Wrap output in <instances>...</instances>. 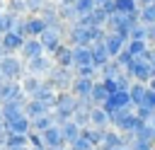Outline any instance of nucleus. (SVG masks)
I'll use <instances>...</instances> for the list:
<instances>
[{
	"instance_id": "47",
	"label": "nucleus",
	"mask_w": 155,
	"mask_h": 150,
	"mask_svg": "<svg viewBox=\"0 0 155 150\" xmlns=\"http://www.w3.org/2000/svg\"><path fill=\"white\" fill-rule=\"evenodd\" d=\"M131 58H133V56H131V53H128L126 48H124V51H119V56H116V60L121 63V68H126V65L131 63Z\"/></svg>"
},
{
	"instance_id": "35",
	"label": "nucleus",
	"mask_w": 155,
	"mask_h": 150,
	"mask_svg": "<svg viewBox=\"0 0 155 150\" xmlns=\"http://www.w3.org/2000/svg\"><path fill=\"white\" fill-rule=\"evenodd\" d=\"M51 116H53V123H65V121H70L73 119V111H68V109H61V106H51Z\"/></svg>"
},
{
	"instance_id": "36",
	"label": "nucleus",
	"mask_w": 155,
	"mask_h": 150,
	"mask_svg": "<svg viewBox=\"0 0 155 150\" xmlns=\"http://www.w3.org/2000/svg\"><path fill=\"white\" fill-rule=\"evenodd\" d=\"M73 121H75L80 128L90 126V109H85V106H78V109L73 111Z\"/></svg>"
},
{
	"instance_id": "27",
	"label": "nucleus",
	"mask_w": 155,
	"mask_h": 150,
	"mask_svg": "<svg viewBox=\"0 0 155 150\" xmlns=\"http://www.w3.org/2000/svg\"><path fill=\"white\" fill-rule=\"evenodd\" d=\"M58 15L65 24H73L78 22V10H75V2H58Z\"/></svg>"
},
{
	"instance_id": "22",
	"label": "nucleus",
	"mask_w": 155,
	"mask_h": 150,
	"mask_svg": "<svg viewBox=\"0 0 155 150\" xmlns=\"http://www.w3.org/2000/svg\"><path fill=\"white\" fill-rule=\"evenodd\" d=\"M90 48H92V63L97 65V68H102L111 56H109V51H107V46H104V41H97V44H90Z\"/></svg>"
},
{
	"instance_id": "3",
	"label": "nucleus",
	"mask_w": 155,
	"mask_h": 150,
	"mask_svg": "<svg viewBox=\"0 0 155 150\" xmlns=\"http://www.w3.org/2000/svg\"><path fill=\"white\" fill-rule=\"evenodd\" d=\"M65 41L70 46H90L92 39H90V27H82L80 22H73L68 24L65 29Z\"/></svg>"
},
{
	"instance_id": "49",
	"label": "nucleus",
	"mask_w": 155,
	"mask_h": 150,
	"mask_svg": "<svg viewBox=\"0 0 155 150\" xmlns=\"http://www.w3.org/2000/svg\"><path fill=\"white\" fill-rule=\"evenodd\" d=\"M136 2H138V7H140V5H148V2H153V0H136Z\"/></svg>"
},
{
	"instance_id": "13",
	"label": "nucleus",
	"mask_w": 155,
	"mask_h": 150,
	"mask_svg": "<svg viewBox=\"0 0 155 150\" xmlns=\"http://www.w3.org/2000/svg\"><path fill=\"white\" fill-rule=\"evenodd\" d=\"M5 128H7L10 133H29V131H31V119L22 111V114L7 119V121H5Z\"/></svg>"
},
{
	"instance_id": "55",
	"label": "nucleus",
	"mask_w": 155,
	"mask_h": 150,
	"mask_svg": "<svg viewBox=\"0 0 155 150\" xmlns=\"http://www.w3.org/2000/svg\"><path fill=\"white\" fill-rule=\"evenodd\" d=\"M2 123H5V121H2V111H0V126H2Z\"/></svg>"
},
{
	"instance_id": "14",
	"label": "nucleus",
	"mask_w": 155,
	"mask_h": 150,
	"mask_svg": "<svg viewBox=\"0 0 155 150\" xmlns=\"http://www.w3.org/2000/svg\"><path fill=\"white\" fill-rule=\"evenodd\" d=\"M94 80H97V77H80V75H75L73 82H70V92H73L75 97H90Z\"/></svg>"
},
{
	"instance_id": "26",
	"label": "nucleus",
	"mask_w": 155,
	"mask_h": 150,
	"mask_svg": "<svg viewBox=\"0 0 155 150\" xmlns=\"http://www.w3.org/2000/svg\"><path fill=\"white\" fill-rule=\"evenodd\" d=\"M104 133H107V128H99V126H85V128H82V135H85L94 148H99V145H102Z\"/></svg>"
},
{
	"instance_id": "54",
	"label": "nucleus",
	"mask_w": 155,
	"mask_h": 150,
	"mask_svg": "<svg viewBox=\"0 0 155 150\" xmlns=\"http://www.w3.org/2000/svg\"><path fill=\"white\" fill-rule=\"evenodd\" d=\"M148 44H150V46H153V48H155V39H153V41H148Z\"/></svg>"
},
{
	"instance_id": "5",
	"label": "nucleus",
	"mask_w": 155,
	"mask_h": 150,
	"mask_svg": "<svg viewBox=\"0 0 155 150\" xmlns=\"http://www.w3.org/2000/svg\"><path fill=\"white\" fill-rule=\"evenodd\" d=\"M68 29V27H65ZM65 29H58V27H46L41 34H39V41H41V46H44V51L46 53H51L61 41H65Z\"/></svg>"
},
{
	"instance_id": "51",
	"label": "nucleus",
	"mask_w": 155,
	"mask_h": 150,
	"mask_svg": "<svg viewBox=\"0 0 155 150\" xmlns=\"http://www.w3.org/2000/svg\"><path fill=\"white\" fill-rule=\"evenodd\" d=\"M153 131H150V138H153V143H155V126H150Z\"/></svg>"
},
{
	"instance_id": "16",
	"label": "nucleus",
	"mask_w": 155,
	"mask_h": 150,
	"mask_svg": "<svg viewBox=\"0 0 155 150\" xmlns=\"http://www.w3.org/2000/svg\"><path fill=\"white\" fill-rule=\"evenodd\" d=\"M48 111H51V104H46V102L36 99V97H29V99L24 102V114H27L29 119H36V116L48 114Z\"/></svg>"
},
{
	"instance_id": "19",
	"label": "nucleus",
	"mask_w": 155,
	"mask_h": 150,
	"mask_svg": "<svg viewBox=\"0 0 155 150\" xmlns=\"http://www.w3.org/2000/svg\"><path fill=\"white\" fill-rule=\"evenodd\" d=\"M53 106L75 111V106H78V97H75L70 90H58V92H56V99H53Z\"/></svg>"
},
{
	"instance_id": "52",
	"label": "nucleus",
	"mask_w": 155,
	"mask_h": 150,
	"mask_svg": "<svg viewBox=\"0 0 155 150\" xmlns=\"http://www.w3.org/2000/svg\"><path fill=\"white\" fill-rule=\"evenodd\" d=\"M0 10H5V0H0Z\"/></svg>"
},
{
	"instance_id": "7",
	"label": "nucleus",
	"mask_w": 155,
	"mask_h": 150,
	"mask_svg": "<svg viewBox=\"0 0 155 150\" xmlns=\"http://www.w3.org/2000/svg\"><path fill=\"white\" fill-rule=\"evenodd\" d=\"M39 15H41V19L46 22V27H58V29H65V27H68V24L61 19V15H58V2H56V0H46L44 7L39 10Z\"/></svg>"
},
{
	"instance_id": "38",
	"label": "nucleus",
	"mask_w": 155,
	"mask_h": 150,
	"mask_svg": "<svg viewBox=\"0 0 155 150\" xmlns=\"http://www.w3.org/2000/svg\"><path fill=\"white\" fill-rule=\"evenodd\" d=\"M68 148H70V150H94V145L82 135V131H80V135H78L75 140H70V143H68Z\"/></svg>"
},
{
	"instance_id": "28",
	"label": "nucleus",
	"mask_w": 155,
	"mask_h": 150,
	"mask_svg": "<svg viewBox=\"0 0 155 150\" xmlns=\"http://www.w3.org/2000/svg\"><path fill=\"white\" fill-rule=\"evenodd\" d=\"M90 97H92V102H94V104H104V102H107V97H109V90H107V85H104L102 80H94Z\"/></svg>"
},
{
	"instance_id": "33",
	"label": "nucleus",
	"mask_w": 155,
	"mask_h": 150,
	"mask_svg": "<svg viewBox=\"0 0 155 150\" xmlns=\"http://www.w3.org/2000/svg\"><path fill=\"white\" fill-rule=\"evenodd\" d=\"M111 2H114V12H121V15H131L138 10L136 0H111Z\"/></svg>"
},
{
	"instance_id": "29",
	"label": "nucleus",
	"mask_w": 155,
	"mask_h": 150,
	"mask_svg": "<svg viewBox=\"0 0 155 150\" xmlns=\"http://www.w3.org/2000/svg\"><path fill=\"white\" fill-rule=\"evenodd\" d=\"M148 46H150V44H148L145 39H128V41H126V51H128L131 56H143Z\"/></svg>"
},
{
	"instance_id": "24",
	"label": "nucleus",
	"mask_w": 155,
	"mask_h": 150,
	"mask_svg": "<svg viewBox=\"0 0 155 150\" xmlns=\"http://www.w3.org/2000/svg\"><path fill=\"white\" fill-rule=\"evenodd\" d=\"M41 80L44 77H39V75H34V73H24V77L19 80V85H22V90L27 92V97H31L36 90H39V85H41Z\"/></svg>"
},
{
	"instance_id": "11",
	"label": "nucleus",
	"mask_w": 155,
	"mask_h": 150,
	"mask_svg": "<svg viewBox=\"0 0 155 150\" xmlns=\"http://www.w3.org/2000/svg\"><path fill=\"white\" fill-rule=\"evenodd\" d=\"M41 138H44L46 148H65V145H68V143H65V138H63V131H61V126H58V123H51L46 131H41Z\"/></svg>"
},
{
	"instance_id": "41",
	"label": "nucleus",
	"mask_w": 155,
	"mask_h": 150,
	"mask_svg": "<svg viewBox=\"0 0 155 150\" xmlns=\"http://www.w3.org/2000/svg\"><path fill=\"white\" fill-rule=\"evenodd\" d=\"M133 111H136V116H138L140 121H150V116L155 114V109H150V106H145V104H138V106H133Z\"/></svg>"
},
{
	"instance_id": "25",
	"label": "nucleus",
	"mask_w": 155,
	"mask_h": 150,
	"mask_svg": "<svg viewBox=\"0 0 155 150\" xmlns=\"http://www.w3.org/2000/svg\"><path fill=\"white\" fill-rule=\"evenodd\" d=\"M145 92H148V85H145V82H138V80H133V82H131V87H128V97H131V104H133V106H138V104L143 102Z\"/></svg>"
},
{
	"instance_id": "34",
	"label": "nucleus",
	"mask_w": 155,
	"mask_h": 150,
	"mask_svg": "<svg viewBox=\"0 0 155 150\" xmlns=\"http://www.w3.org/2000/svg\"><path fill=\"white\" fill-rule=\"evenodd\" d=\"M53 123V116H51V111L48 114H41V116H36V119H31V131H46L48 126Z\"/></svg>"
},
{
	"instance_id": "53",
	"label": "nucleus",
	"mask_w": 155,
	"mask_h": 150,
	"mask_svg": "<svg viewBox=\"0 0 155 150\" xmlns=\"http://www.w3.org/2000/svg\"><path fill=\"white\" fill-rule=\"evenodd\" d=\"M56 2H75V0H56Z\"/></svg>"
},
{
	"instance_id": "15",
	"label": "nucleus",
	"mask_w": 155,
	"mask_h": 150,
	"mask_svg": "<svg viewBox=\"0 0 155 150\" xmlns=\"http://www.w3.org/2000/svg\"><path fill=\"white\" fill-rule=\"evenodd\" d=\"M46 29V22L41 15H24V36H39Z\"/></svg>"
},
{
	"instance_id": "9",
	"label": "nucleus",
	"mask_w": 155,
	"mask_h": 150,
	"mask_svg": "<svg viewBox=\"0 0 155 150\" xmlns=\"http://www.w3.org/2000/svg\"><path fill=\"white\" fill-rule=\"evenodd\" d=\"M51 58H53V63L56 65H63V68H73V46L68 44V41H61L51 53H48Z\"/></svg>"
},
{
	"instance_id": "44",
	"label": "nucleus",
	"mask_w": 155,
	"mask_h": 150,
	"mask_svg": "<svg viewBox=\"0 0 155 150\" xmlns=\"http://www.w3.org/2000/svg\"><path fill=\"white\" fill-rule=\"evenodd\" d=\"M104 36H107V27H90V39H92V44L104 41Z\"/></svg>"
},
{
	"instance_id": "37",
	"label": "nucleus",
	"mask_w": 155,
	"mask_h": 150,
	"mask_svg": "<svg viewBox=\"0 0 155 150\" xmlns=\"http://www.w3.org/2000/svg\"><path fill=\"white\" fill-rule=\"evenodd\" d=\"M73 70H75V75H80V77H97V73H99V68H97L94 63H87V65H75Z\"/></svg>"
},
{
	"instance_id": "30",
	"label": "nucleus",
	"mask_w": 155,
	"mask_h": 150,
	"mask_svg": "<svg viewBox=\"0 0 155 150\" xmlns=\"http://www.w3.org/2000/svg\"><path fill=\"white\" fill-rule=\"evenodd\" d=\"M124 68H121V63L116 60V58H109L102 68H99V73H102V77H116L119 73H121Z\"/></svg>"
},
{
	"instance_id": "57",
	"label": "nucleus",
	"mask_w": 155,
	"mask_h": 150,
	"mask_svg": "<svg viewBox=\"0 0 155 150\" xmlns=\"http://www.w3.org/2000/svg\"><path fill=\"white\" fill-rule=\"evenodd\" d=\"M0 150H7V148H5V145H0Z\"/></svg>"
},
{
	"instance_id": "4",
	"label": "nucleus",
	"mask_w": 155,
	"mask_h": 150,
	"mask_svg": "<svg viewBox=\"0 0 155 150\" xmlns=\"http://www.w3.org/2000/svg\"><path fill=\"white\" fill-rule=\"evenodd\" d=\"M46 77L53 82L56 92H58V90H70V82H73V77H75V70H73V68H63V65H53Z\"/></svg>"
},
{
	"instance_id": "48",
	"label": "nucleus",
	"mask_w": 155,
	"mask_h": 150,
	"mask_svg": "<svg viewBox=\"0 0 155 150\" xmlns=\"http://www.w3.org/2000/svg\"><path fill=\"white\" fill-rule=\"evenodd\" d=\"M148 87H150V90H155V75H153V77L148 80Z\"/></svg>"
},
{
	"instance_id": "10",
	"label": "nucleus",
	"mask_w": 155,
	"mask_h": 150,
	"mask_svg": "<svg viewBox=\"0 0 155 150\" xmlns=\"http://www.w3.org/2000/svg\"><path fill=\"white\" fill-rule=\"evenodd\" d=\"M126 41H128V36L119 34V31H107V36H104V46H107V51H109L111 58H116L119 51L126 48Z\"/></svg>"
},
{
	"instance_id": "8",
	"label": "nucleus",
	"mask_w": 155,
	"mask_h": 150,
	"mask_svg": "<svg viewBox=\"0 0 155 150\" xmlns=\"http://www.w3.org/2000/svg\"><path fill=\"white\" fill-rule=\"evenodd\" d=\"M24 39H27L24 34H19V31L10 29V31H2V34H0V46H2V51H5V53H19V48H22Z\"/></svg>"
},
{
	"instance_id": "43",
	"label": "nucleus",
	"mask_w": 155,
	"mask_h": 150,
	"mask_svg": "<svg viewBox=\"0 0 155 150\" xmlns=\"http://www.w3.org/2000/svg\"><path fill=\"white\" fill-rule=\"evenodd\" d=\"M131 150H155V143L153 140H145V138H136L131 143Z\"/></svg>"
},
{
	"instance_id": "18",
	"label": "nucleus",
	"mask_w": 155,
	"mask_h": 150,
	"mask_svg": "<svg viewBox=\"0 0 155 150\" xmlns=\"http://www.w3.org/2000/svg\"><path fill=\"white\" fill-rule=\"evenodd\" d=\"M31 97H36V99H41V102H46V104L53 106V99H56V87H53V82H51L48 77H44L41 85H39V90H36Z\"/></svg>"
},
{
	"instance_id": "31",
	"label": "nucleus",
	"mask_w": 155,
	"mask_h": 150,
	"mask_svg": "<svg viewBox=\"0 0 155 150\" xmlns=\"http://www.w3.org/2000/svg\"><path fill=\"white\" fill-rule=\"evenodd\" d=\"M61 131H63V138H65V143H70V140H75L78 135H80V126L70 119V121H65V123H61Z\"/></svg>"
},
{
	"instance_id": "23",
	"label": "nucleus",
	"mask_w": 155,
	"mask_h": 150,
	"mask_svg": "<svg viewBox=\"0 0 155 150\" xmlns=\"http://www.w3.org/2000/svg\"><path fill=\"white\" fill-rule=\"evenodd\" d=\"M92 63V48L90 46H73V68Z\"/></svg>"
},
{
	"instance_id": "17",
	"label": "nucleus",
	"mask_w": 155,
	"mask_h": 150,
	"mask_svg": "<svg viewBox=\"0 0 155 150\" xmlns=\"http://www.w3.org/2000/svg\"><path fill=\"white\" fill-rule=\"evenodd\" d=\"M24 90H22V85L17 82V80H0V104L2 102H7V99H15L17 94H22ZM27 94V92H24Z\"/></svg>"
},
{
	"instance_id": "46",
	"label": "nucleus",
	"mask_w": 155,
	"mask_h": 150,
	"mask_svg": "<svg viewBox=\"0 0 155 150\" xmlns=\"http://www.w3.org/2000/svg\"><path fill=\"white\" fill-rule=\"evenodd\" d=\"M140 104H145V106L155 109V90H150V87H148V92H145V97H143V102H140Z\"/></svg>"
},
{
	"instance_id": "50",
	"label": "nucleus",
	"mask_w": 155,
	"mask_h": 150,
	"mask_svg": "<svg viewBox=\"0 0 155 150\" xmlns=\"http://www.w3.org/2000/svg\"><path fill=\"white\" fill-rule=\"evenodd\" d=\"M111 150H131V148H126V145H116V148H111Z\"/></svg>"
},
{
	"instance_id": "6",
	"label": "nucleus",
	"mask_w": 155,
	"mask_h": 150,
	"mask_svg": "<svg viewBox=\"0 0 155 150\" xmlns=\"http://www.w3.org/2000/svg\"><path fill=\"white\" fill-rule=\"evenodd\" d=\"M53 65H56V63H53V58H51L48 53H41V56H36V58L24 60L27 73H34V75H39V77H46V75H48V70H51Z\"/></svg>"
},
{
	"instance_id": "20",
	"label": "nucleus",
	"mask_w": 155,
	"mask_h": 150,
	"mask_svg": "<svg viewBox=\"0 0 155 150\" xmlns=\"http://www.w3.org/2000/svg\"><path fill=\"white\" fill-rule=\"evenodd\" d=\"M90 126H99V128H109V111L102 104H94L90 109Z\"/></svg>"
},
{
	"instance_id": "45",
	"label": "nucleus",
	"mask_w": 155,
	"mask_h": 150,
	"mask_svg": "<svg viewBox=\"0 0 155 150\" xmlns=\"http://www.w3.org/2000/svg\"><path fill=\"white\" fill-rule=\"evenodd\" d=\"M46 0H27V15H36L41 7H44Z\"/></svg>"
},
{
	"instance_id": "39",
	"label": "nucleus",
	"mask_w": 155,
	"mask_h": 150,
	"mask_svg": "<svg viewBox=\"0 0 155 150\" xmlns=\"http://www.w3.org/2000/svg\"><path fill=\"white\" fill-rule=\"evenodd\" d=\"M128 39H145L148 41V24H143V22L133 24L131 31H128Z\"/></svg>"
},
{
	"instance_id": "42",
	"label": "nucleus",
	"mask_w": 155,
	"mask_h": 150,
	"mask_svg": "<svg viewBox=\"0 0 155 150\" xmlns=\"http://www.w3.org/2000/svg\"><path fill=\"white\" fill-rule=\"evenodd\" d=\"M75 10H78V17L87 15V12L94 10V0H75Z\"/></svg>"
},
{
	"instance_id": "2",
	"label": "nucleus",
	"mask_w": 155,
	"mask_h": 150,
	"mask_svg": "<svg viewBox=\"0 0 155 150\" xmlns=\"http://www.w3.org/2000/svg\"><path fill=\"white\" fill-rule=\"evenodd\" d=\"M124 70H126V73H128L133 80L145 82V85H148V80L155 75V65H153V63H150L145 56H133V58H131V63H128Z\"/></svg>"
},
{
	"instance_id": "12",
	"label": "nucleus",
	"mask_w": 155,
	"mask_h": 150,
	"mask_svg": "<svg viewBox=\"0 0 155 150\" xmlns=\"http://www.w3.org/2000/svg\"><path fill=\"white\" fill-rule=\"evenodd\" d=\"M41 53H46V51H44V46H41L39 36H27V39H24V44H22V48H19L22 60L36 58V56H41Z\"/></svg>"
},
{
	"instance_id": "21",
	"label": "nucleus",
	"mask_w": 155,
	"mask_h": 150,
	"mask_svg": "<svg viewBox=\"0 0 155 150\" xmlns=\"http://www.w3.org/2000/svg\"><path fill=\"white\" fill-rule=\"evenodd\" d=\"M116 145H124V133L121 131H116V128H107V133H104V140H102V150H111V148H116Z\"/></svg>"
},
{
	"instance_id": "56",
	"label": "nucleus",
	"mask_w": 155,
	"mask_h": 150,
	"mask_svg": "<svg viewBox=\"0 0 155 150\" xmlns=\"http://www.w3.org/2000/svg\"><path fill=\"white\" fill-rule=\"evenodd\" d=\"M61 150H70V148H68V145H65V148H61Z\"/></svg>"
},
{
	"instance_id": "1",
	"label": "nucleus",
	"mask_w": 155,
	"mask_h": 150,
	"mask_svg": "<svg viewBox=\"0 0 155 150\" xmlns=\"http://www.w3.org/2000/svg\"><path fill=\"white\" fill-rule=\"evenodd\" d=\"M24 73H27V68H24V60H22V56H17V53H5L2 58H0V75H2V80H22L24 77Z\"/></svg>"
},
{
	"instance_id": "32",
	"label": "nucleus",
	"mask_w": 155,
	"mask_h": 150,
	"mask_svg": "<svg viewBox=\"0 0 155 150\" xmlns=\"http://www.w3.org/2000/svg\"><path fill=\"white\" fill-rule=\"evenodd\" d=\"M138 15H140V22L143 24H155V0L148 2V5H140L138 7Z\"/></svg>"
},
{
	"instance_id": "40",
	"label": "nucleus",
	"mask_w": 155,
	"mask_h": 150,
	"mask_svg": "<svg viewBox=\"0 0 155 150\" xmlns=\"http://www.w3.org/2000/svg\"><path fill=\"white\" fill-rule=\"evenodd\" d=\"M5 10L17 12V15H27V0H7L5 2Z\"/></svg>"
}]
</instances>
